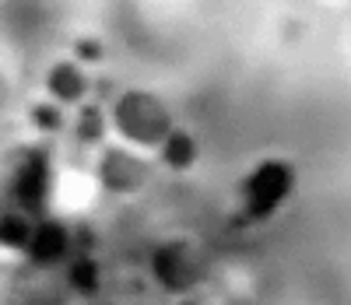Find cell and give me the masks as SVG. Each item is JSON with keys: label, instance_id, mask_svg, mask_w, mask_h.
Here are the masks:
<instances>
[{"label": "cell", "instance_id": "30bf717a", "mask_svg": "<svg viewBox=\"0 0 351 305\" xmlns=\"http://www.w3.org/2000/svg\"><path fill=\"white\" fill-rule=\"evenodd\" d=\"M36 123H39L43 130H60V127H64V106H56V102L36 106Z\"/></svg>", "mask_w": 351, "mask_h": 305}, {"label": "cell", "instance_id": "7a4b0ae2", "mask_svg": "<svg viewBox=\"0 0 351 305\" xmlns=\"http://www.w3.org/2000/svg\"><path fill=\"white\" fill-rule=\"evenodd\" d=\"M99 182L109 193H137L148 182V162H141L137 155H130L127 147H109L99 158Z\"/></svg>", "mask_w": 351, "mask_h": 305}, {"label": "cell", "instance_id": "5b68a950", "mask_svg": "<svg viewBox=\"0 0 351 305\" xmlns=\"http://www.w3.org/2000/svg\"><path fill=\"white\" fill-rule=\"evenodd\" d=\"M46 88H49V99H53L56 106H77V102L88 95V74H84L77 64L64 60V64L49 67Z\"/></svg>", "mask_w": 351, "mask_h": 305}, {"label": "cell", "instance_id": "52a82bcc", "mask_svg": "<svg viewBox=\"0 0 351 305\" xmlns=\"http://www.w3.org/2000/svg\"><path fill=\"white\" fill-rule=\"evenodd\" d=\"M71 288L77 291V295H88L92 298L95 291H99V267H95V260H88V256H81V260H74L71 263Z\"/></svg>", "mask_w": 351, "mask_h": 305}, {"label": "cell", "instance_id": "9c48e42d", "mask_svg": "<svg viewBox=\"0 0 351 305\" xmlns=\"http://www.w3.org/2000/svg\"><path fill=\"white\" fill-rule=\"evenodd\" d=\"M102 127H106V119H102L99 109H84V112L77 116V137L88 141V144H95V141L102 137Z\"/></svg>", "mask_w": 351, "mask_h": 305}, {"label": "cell", "instance_id": "6da1fadb", "mask_svg": "<svg viewBox=\"0 0 351 305\" xmlns=\"http://www.w3.org/2000/svg\"><path fill=\"white\" fill-rule=\"evenodd\" d=\"M112 127L127 144H137V147H155L172 134L165 106L155 95H144V91H127V95L116 99Z\"/></svg>", "mask_w": 351, "mask_h": 305}, {"label": "cell", "instance_id": "277c9868", "mask_svg": "<svg viewBox=\"0 0 351 305\" xmlns=\"http://www.w3.org/2000/svg\"><path fill=\"white\" fill-rule=\"evenodd\" d=\"M25 253L32 256L39 267H53V263H60V260L71 253V235H67V228H64V225H56V221L36 225Z\"/></svg>", "mask_w": 351, "mask_h": 305}, {"label": "cell", "instance_id": "ba28073f", "mask_svg": "<svg viewBox=\"0 0 351 305\" xmlns=\"http://www.w3.org/2000/svg\"><path fill=\"white\" fill-rule=\"evenodd\" d=\"M162 155H165V162L169 165H176V169H183L190 158H193V144H190V137L186 134H169L165 141H162Z\"/></svg>", "mask_w": 351, "mask_h": 305}, {"label": "cell", "instance_id": "3957f363", "mask_svg": "<svg viewBox=\"0 0 351 305\" xmlns=\"http://www.w3.org/2000/svg\"><path fill=\"white\" fill-rule=\"evenodd\" d=\"M155 278L169 291H186L200 278V256L190 246H165L155 253Z\"/></svg>", "mask_w": 351, "mask_h": 305}, {"label": "cell", "instance_id": "8992f818", "mask_svg": "<svg viewBox=\"0 0 351 305\" xmlns=\"http://www.w3.org/2000/svg\"><path fill=\"white\" fill-rule=\"evenodd\" d=\"M32 221H28L25 215H4L0 218V246L8 249H28V239H32Z\"/></svg>", "mask_w": 351, "mask_h": 305}]
</instances>
